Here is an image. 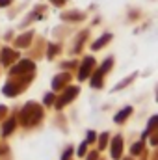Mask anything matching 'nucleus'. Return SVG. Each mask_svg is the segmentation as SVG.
I'll return each instance as SVG.
<instances>
[{"instance_id":"obj_1","label":"nucleus","mask_w":158,"mask_h":160,"mask_svg":"<svg viewBox=\"0 0 158 160\" xmlns=\"http://www.w3.org/2000/svg\"><path fill=\"white\" fill-rule=\"evenodd\" d=\"M128 114H130V108H125V110L119 114L117 118H116V119H117V121H123V118H125V116H128Z\"/></svg>"}]
</instances>
